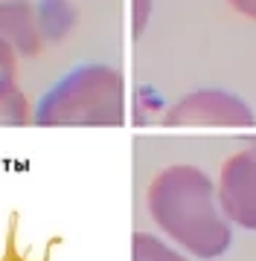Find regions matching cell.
Segmentation results:
<instances>
[{
  "mask_svg": "<svg viewBox=\"0 0 256 261\" xmlns=\"http://www.w3.org/2000/svg\"><path fill=\"white\" fill-rule=\"evenodd\" d=\"M146 206L154 224L198 258H218L233 241L213 180L198 166H169L157 171L146 192Z\"/></svg>",
  "mask_w": 256,
  "mask_h": 261,
  "instance_id": "1",
  "label": "cell"
},
{
  "mask_svg": "<svg viewBox=\"0 0 256 261\" xmlns=\"http://www.w3.org/2000/svg\"><path fill=\"white\" fill-rule=\"evenodd\" d=\"M35 125L117 128L125 122V79L111 64H82L58 79L32 113Z\"/></svg>",
  "mask_w": 256,
  "mask_h": 261,
  "instance_id": "2",
  "label": "cell"
},
{
  "mask_svg": "<svg viewBox=\"0 0 256 261\" xmlns=\"http://www.w3.org/2000/svg\"><path fill=\"white\" fill-rule=\"evenodd\" d=\"M163 122L172 128H178V125H183V128H216V125L247 128L256 119L247 102L239 99L236 93L218 90V87H204V90H195V93L178 99L166 111Z\"/></svg>",
  "mask_w": 256,
  "mask_h": 261,
  "instance_id": "3",
  "label": "cell"
},
{
  "mask_svg": "<svg viewBox=\"0 0 256 261\" xmlns=\"http://www.w3.org/2000/svg\"><path fill=\"white\" fill-rule=\"evenodd\" d=\"M216 197L230 224L256 232V145L233 154L221 166Z\"/></svg>",
  "mask_w": 256,
  "mask_h": 261,
  "instance_id": "4",
  "label": "cell"
},
{
  "mask_svg": "<svg viewBox=\"0 0 256 261\" xmlns=\"http://www.w3.org/2000/svg\"><path fill=\"white\" fill-rule=\"evenodd\" d=\"M0 38L9 41L18 56H35L44 47L38 6L29 0H0Z\"/></svg>",
  "mask_w": 256,
  "mask_h": 261,
  "instance_id": "5",
  "label": "cell"
},
{
  "mask_svg": "<svg viewBox=\"0 0 256 261\" xmlns=\"http://www.w3.org/2000/svg\"><path fill=\"white\" fill-rule=\"evenodd\" d=\"M64 244L61 235H53L41 255H32V252L20 244V212L12 209L9 212V221H6V232H3V247H0V261H53V252Z\"/></svg>",
  "mask_w": 256,
  "mask_h": 261,
  "instance_id": "6",
  "label": "cell"
},
{
  "mask_svg": "<svg viewBox=\"0 0 256 261\" xmlns=\"http://www.w3.org/2000/svg\"><path fill=\"white\" fill-rule=\"evenodd\" d=\"M131 250H134V261H190L149 232H134Z\"/></svg>",
  "mask_w": 256,
  "mask_h": 261,
  "instance_id": "7",
  "label": "cell"
},
{
  "mask_svg": "<svg viewBox=\"0 0 256 261\" xmlns=\"http://www.w3.org/2000/svg\"><path fill=\"white\" fill-rule=\"evenodd\" d=\"M27 122H32L27 96L20 93L18 87H12V90H6L0 96V125L18 128V125H27Z\"/></svg>",
  "mask_w": 256,
  "mask_h": 261,
  "instance_id": "8",
  "label": "cell"
},
{
  "mask_svg": "<svg viewBox=\"0 0 256 261\" xmlns=\"http://www.w3.org/2000/svg\"><path fill=\"white\" fill-rule=\"evenodd\" d=\"M15 79H18V53L9 41L0 38V96L12 87H18Z\"/></svg>",
  "mask_w": 256,
  "mask_h": 261,
  "instance_id": "9",
  "label": "cell"
},
{
  "mask_svg": "<svg viewBox=\"0 0 256 261\" xmlns=\"http://www.w3.org/2000/svg\"><path fill=\"white\" fill-rule=\"evenodd\" d=\"M149 12H152V0H134V35H140L146 29Z\"/></svg>",
  "mask_w": 256,
  "mask_h": 261,
  "instance_id": "10",
  "label": "cell"
},
{
  "mask_svg": "<svg viewBox=\"0 0 256 261\" xmlns=\"http://www.w3.org/2000/svg\"><path fill=\"white\" fill-rule=\"evenodd\" d=\"M227 3L239 12V15H245V18H253L256 20V0H227Z\"/></svg>",
  "mask_w": 256,
  "mask_h": 261,
  "instance_id": "11",
  "label": "cell"
}]
</instances>
